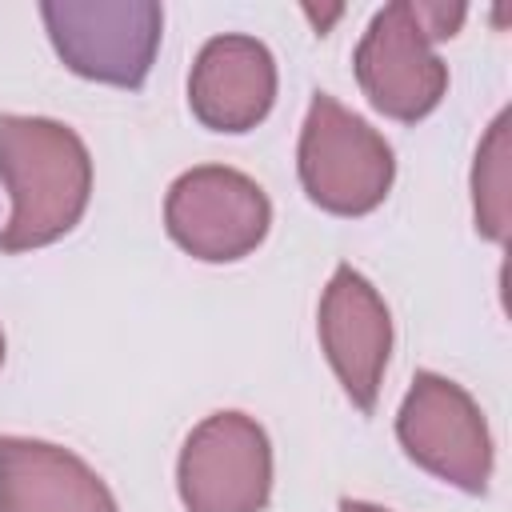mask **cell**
<instances>
[{"label": "cell", "instance_id": "cell-13", "mask_svg": "<svg viewBox=\"0 0 512 512\" xmlns=\"http://www.w3.org/2000/svg\"><path fill=\"white\" fill-rule=\"evenodd\" d=\"M0 364H4V332H0Z\"/></svg>", "mask_w": 512, "mask_h": 512}, {"label": "cell", "instance_id": "cell-10", "mask_svg": "<svg viewBox=\"0 0 512 512\" xmlns=\"http://www.w3.org/2000/svg\"><path fill=\"white\" fill-rule=\"evenodd\" d=\"M0 512H120V504L72 448L0 436Z\"/></svg>", "mask_w": 512, "mask_h": 512}, {"label": "cell", "instance_id": "cell-12", "mask_svg": "<svg viewBox=\"0 0 512 512\" xmlns=\"http://www.w3.org/2000/svg\"><path fill=\"white\" fill-rule=\"evenodd\" d=\"M340 512H388V508L368 504V500H340Z\"/></svg>", "mask_w": 512, "mask_h": 512}, {"label": "cell", "instance_id": "cell-4", "mask_svg": "<svg viewBox=\"0 0 512 512\" xmlns=\"http://www.w3.org/2000/svg\"><path fill=\"white\" fill-rule=\"evenodd\" d=\"M40 20L76 76L140 88L160 48L164 8L156 0H44Z\"/></svg>", "mask_w": 512, "mask_h": 512}, {"label": "cell", "instance_id": "cell-3", "mask_svg": "<svg viewBox=\"0 0 512 512\" xmlns=\"http://www.w3.org/2000/svg\"><path fill=\"white\" fill-rule=\"evenodd\" d=\"M296 168L316 208L332 216H368L392 188L396 156L368 120L348 112L336 96L316 92L300 128Z\"/></svg>", "mask_w": 512, "mask_h": 512}, {"label": "cell", "instance_id": "cell-1", "mask_svg": "<svg viewBox=\"0 0 512 512\" xmlns=\"http://www.w3.org/2000/svg\"><path fill=\"white\" fill-rule=\"evenodd\" d=\"M0 180L12 196L0 252H32L80 224L92 196V156L52 116H0Z\"/></svg>", "mask_w": 512, "mask_h": 512}, {"label": "cell", "instance_id": "cell-2", "mask_svg": "<svg viewBox=\"0 0 512 512\" xmlns=\"http://www.w3.org/2000/svg\"><path fill=\"white\" fill-rule=\"evenodd\" d=\"M464 4L392 0L384 4L356 44V84L376 112L400 124L424 120L448 92V64L432 52L436 40L456 36Z\"/></svg>", "mask_w": 512, "mask_h": 512}, {"label": "cell", "instance_id": "cell-7", "mask_svg": "<svg viewBox=\"0 0 512 512\" xmlns=\"http://www.w3.org/2000/svg\"><path fill=\"white\" fill-rule=\"evenodd\" d=\"M176 488L188 512H264L272 496L268 432L244 412L204 416L180 448Z\"/></svg>", "mask_w": 512, "mask_h": 512}, {"label": "cell", "instance_id": "cell-9", "mask_svg": "<svg viewBox=\"0 0 512 512\" xmlns=\"http://www.w3.org/2000/svg\"><path fill=\"white\" fill-rule=\"evenodd\" d=\"M276 100V60L256 36L224 32L212 36L192 64L188 104L192 116L212 132L256 128Z\"/></svg>", "mask_w": 512, "mask_h": 512}, {"label": "cell", "instance_id": "cell-6", "mask_svg": "<svg viewBox=\"0 0 512 512\" xmlns=\"http://www.w3.org/2000/svg\"><path fill=\"white\" fill-rule=\"evenodd\" d=\"M272 224L264 188L240 168L200 164L172 180L164 200L168 236L204 264H232L260 248Z\"/></svg>", "mask_w": 512, "mask_h": 512}, {"label": "cell", "instance_id": "cell-11", "mask_svg": "<svg viewBox=\"0 0 512 512\" xmlns=\"http://www.w3.org/2000/svg\"><path fill=\"white\" fill-rule=\"evenodd\" d=\"M472 204H476V232L504 244L508 236V112L492 120L488 136L476 148Z\"/></svg>", "mask_w": 512, "mask_h": 512}, {"label": "cell", "instance_id": "cell-5", "mask_svg": "<svg viewBox=\"0 0 512 512\" xmlns=\"http://www.w3.org/2000/svg\"><path fill=\"white\" fill-rule=\"evenodd\" d=\"M396 440L436 480L484 496L492 480V436L480 404L440 372H416L396 412Z\"/></svg>", "mask_w": 512, "mask_h": 512}, {"label": "cell", "instance_id": "cell-8", "mask_svg": "<svg viewBox=\"0 0 512 512\" xmlns=\"http://www.w3.org/2000/svg\"><path fill=\"white\" fill-rule=\"evenodd\" d=\"M320 348L360 412L376 408L380 380L392 352V312L384 296L352 264H340L320 296L316 312Z\"/></svg>", "mask_w": 512, "mask_h": 512}]
</instances>
